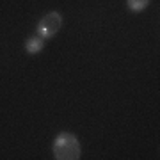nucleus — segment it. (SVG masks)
<instances>
[{
    "label": "nucleus",
    "mask_w": 160,
    "mask_h": 160,
    "mask_svg": "<svg viewBox=\"0 0 160 160\" xmlns=\"http://www.w3.org/2000/svg\"><path fill=\"white\" fill-rule=\"evenodd\" d=\"M52 153L55 160H78L82 155V148L75 133L61 132L52 142Z\"/></svg>",
    "instance_id": "nucleus-1"
},
{
    "label": "nucleus",
    "mask_w": 160,
    "mask_h": 160,
    "mask_svg": "<svg viewBox=\"0 0 160 160\" xmlns=\"http://www.w3.org/2000/svg\"><path fill=\"white\" fill-rule=\"evenodd\" d=\"M148 6H149V0H126V7H128V11L133 12V14L142 12Z\"/></svg>",
    "instance_id": "nucleus-4"
},
{
    "label": "nucleus",
    "mask_w": 160,
    "mask_h": 160,
    "mask_svg": "<svg viewBox=\"0 0 160 160\" xmlns=\"http://www.w3.org/2000/svg\"><path fill=\"white\" fill-rule=\"evenodd\" d=\"M62 27V16L59 11H50L48 14L41 18L38 25H36V34L43 38V39H52L53 36L57 34Z\"/></svg>",
    "instance_id": "nucleus-2"
},
{
    "label": "nucleus",
    "mask_w": 160,
    "mask_h": 160,
    "mask_svg": "<svg viewBox=\"0 0 160 160\" xmlns=\"http://www.w3.org/2000/svg\"><path fill=\"white\" fill-rule=\"evenodd\" d=\"M45 43L46 41L43 39V38H39V36L36 34V36H32V38H29V39L25 41V52H27L29 55H38V53L45 48Z\"/></svg>",
    "instance_id": "nucleus-3"
}]
</instances>
